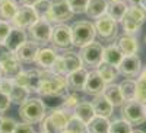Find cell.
<instances>
[{
	"label": "cell",
	"mask_w": 146,
	"mask_h": 133,
	"mask_svg": "<svg viewBox=\"0 0 146 133\" xmlns=\"http://www.w3.org/2000/svg\"><path fill=\"white\" fill-rule=\"evenodd\" d=\"M146 21V10L142 6H129L126 15L121 19V25L126 34L135 35L140 31V27Z\"/></svg>",
	"instance_id": "obj_4"
},
{
	"label": "cell",
	"mask_w": 146,
	"mask_h": 133,
	"mask_svg": "<svg viewBox=\"0 0 146 133\" xmlns=\"http://www.w3.org/2000/svg\"><path fill=\"white\" fill-rule=\"evenodd\" d=\"M73 16V12L66 0H51L50 10L45 15V19L50 23H64Z\"/></svg>",
	"instance_id": "obj_7"
},
{
	"label": "cell",
	"mask_w": 146,
	"mask_h": 133,
	"mask_svg": "<svg viewBox=\"0 0 146 133\" xmlns=\"http://www.w3.org/2000/svg\"><path fill=\"white\" fill-rule=\"evenodd\" d=\"M102 53H104L102 44L98 41H92V43H89L80 48L79 56H80V60L85 66L96 69L102 63Z\"/></svg>",
	"instance_id": "obj_6"
},
{
	"label": "cell",
	"mask_w": 146,
	"mask_h": 133,
	"mask_svg": "<svg viewBox=\"0 0 146 133\" xmlns=\"http://www.w3.org/2000/svg\"><path fill=\"white\" fill-rule=\"evenodd\" d=\"M54 75H66V67H64V62L62 56H57V59L54 60V63L51 65V67L48 69Z\"/></svg>",
	"instance_id": "obj_41"
},
{
	"label": "cell",
	"mask_w": 146,
	"mask_h": 133,
	"mask_svg": "<svg viewBox=\"0 0 146 133\" xmlns=\"http://www.w3.org/2000/svg\"><path fill=\"white\" fill-rule=\"evenodd\" d=\"M104 96L111 102L114 107H121L124 104V98H123V95H121L120 92V88L118 85H114V83H108V85L105 86V89L102 91Z\"/></svg>",
	"instance_id": "obj_27"
},
{
	"label": "cell",
	"mask_w": 146,
	"mask_h": 133,
	"mask_svg": "<svg viewBox=\"0 0 146 133\" xmlns=\"http://www.w3.org/2000/svg\"><path fill=\"white\" fill-rule=\"evenodd\" d=\"M40 127H41V133H63L53 122L51 118L48 117L47 114L44 116V118L40 122Z\"/></svg>",
	"instance_id": "obj_37"
},
{
	"label": "cell",
	"mask_w": 146,
	"mask_h": 133,
	"mask_svg": "<svg viewBox=\"0 0 146 133\" xmlns=\"http://www.w3.org/2000/svg\"><path fill=\"white\" fill-rule=\"evenodd\" d=\"M18 113H19V117L22 122L35 124V123H40L44 118V116L47 114V110H45V104L42 100H40V98L29 100L28 98L23 104L19 105Z\"/></svg>",
	"instance_id": "obj_2"
},
{
	"label": "cell",
	"mask_w": 146,
	"mask_h": 133,
	"mask_svg": "<svg viewBox=\"0 0 146 133\" xmlns=\"http://www.w3.org/2000/svg\"><path fill=\"white\" fill-rule=\"evenodd\" d=\"M137 101L146 107V67L140 70L137 78Z\"/></svg>",
	"instance_id": "obj_34"
},
{
	"label": "cell",
	"mask_w": 146,
	"mask_h": 133,
	"mask_svg": "<svg viewBox=\"0 0 146 133\" xmlns=\"http://www.w3.org/2000/svg\"><path fill=\"white\" fill-rule=\"evenodd\" d=\"M105 86H107V83L102 80L100 73L96 72V69H92L91 72H88V78H86V82H85V86H83L85 94L92 95V96L98 95V94H102Z\"/></svg>",
	"instance_id": "obj_15"
},
{
	"label": "cell",
	"mask_w": 146,
	"mask_h": 133,
	"mask_svg": "<svg viewBox=\"0 0 146 133\" xmlns=\"http://www.w3.org/2000/svg\"><path fill=\"white\" fill-rule=\"evenodd\" d=\"M140 6H142V7H143V9L146 10V0H142V3H140Z\"/></svg>",
	"instance_id": "obj_49"
},
{
	"label": "cell",
	"mask_w": 146,
	"mask_h": 133,
	"mask_svg": "<svg viewBox=\"0 0 146 133\" xmlns=\"http://www.w3.org/2000/svg\"><path fill=\"white\" fill-rule=\"evenodd\" d=\"M63 62H64V67H66V75L70 73V72H75L80 67H83V63L80 60V56L78 53L73 51H66L63 56Z\"/></svg>",
	"instance_id": "obj_31"
},
{
	"label": "cell",
	"mask_w": 146,
	"mask_h": 133,
	"mask_svg": "<svg viewBox=\"0 0 146 133\" xmlns=\"http://www.w3.org/2000/svg\"><path fill=\"white\" fill-rule=\"evenodd\" d=\"M13 133H35V129L32 127V124L22 122V123H18L16 124Z\"/></svg>",
	"instance_id": "obj_45"
},
{
	"label": "cell",
	"mask_w": 146,
	"mask_h": 133,
	"mask_svg": "<svg viewBox=\"0 0 146 133\" xmlns=\"http://www.w3.org/2000/svg\"><path fill=\"white\" fill-rule=\"evenodd\" d=\"M124 54L121 53V50L115 45V44H111L104 48V53H102V62L105 63H110V65H114L118 67V65L121 63Z\"/></svg>",
	"instance_id": "obj_23"
},
{
	"label": "cell",
	"mask_w": 146,
	"mask_h": 133,
	"mask_svg": "<svg viewBox=\"0 0 146 133\" xmlns=\"http://www.w3.org/2000/svg\"><path fill=\"white\" fill-rule=\"evenodd\" d=\"M13 85H15L13 79H9V78H2V79H0V91L7 94V95L12 91V86H13Z\"/></svg>",
	"instance_id": "obj_43"
},
{
	"label": "cell",
	"mask_w": 146,
	"mask_h": 133,
	"mask_svg": "<svg viewBox=\"0 0 146 133\" xmlns=\"http://www.w3.org/2000/svg\"><path fill=\"white\" fill-rule=\"evenodd\" d=\"M67 5L70 6V10L73 12V15H80L86 12V6L89 0H66Z\"/></svg>",
	"instance_id": "obj_38"
},
{
	"label": "cell",
	"mask_w": 146,
	"mask_h": 133,
	"mask_svg": "<svg viewBox=\"0 0 146 133\" xmlns=\"http://www.w3.org/2000/svg\"><path fill=\"white\" fill-rule=\"evenodd\" d=\"M0 123H2V117H0Z\"/></svg>",
	"instance_id": "obj_53"
},
{
	"label": "cell",
	"mask_w": 146,
	"mask_h": 133,
	"mask_svg": "<svg viewBox=\"0 0 146 133\" xmlns=\"http://www.w3.org/2000/svg\"><path fill=\"white\" fill-rule=\"evenodd\" d=\"M12 29V25H10V22H6V21H2L0 19V43H3L6 40V37L9 35Z\"/></svg>",
	"instance_id": "obj_42"
},
{
	"label": "cell",
	"mask_w": 146,
	"mask_h": 133,
	"mask_svg": "<svg viewBox=\"0 0 146 133\" xmlns=\"http://www.w3.org/2000/svg\"><path fill=\"white\" fill-rule=\"evenodd\" d=\"M29 94L31 92L25 86H21V85H18V83H15V85L12 86V91L9 92V98H10V101L13 104L21 105V104H23L29 98Z\"/></svg>",
	"instance_id": "obj_32"
},
{
	"label": "cell",
	"mask_w": 146,
	"mask_h": 133,
	"mask_svg": "<svg viewBox=\"0 0 146 133\" xmlns=\"http://www.w3.org/2000/svg\"><path fill=\"white\" fill-rule=\"evenodd\" d=\"M69 92L64 75H54L50 70H42V80L38 89V95L63 98Z\"/></svg>",
	"instance_id": "obj_1"
},
{
	"label": "cell",
	"mask_w": 146,
	"mask_h": 133,
	"mask_svg": "<svg viewBox=\"0 0 146 133\" xmlns=\"http://www.w3.org/2000/svg\"><path fill=\"white\" fill-rule=\"evenodd\" d=\"M40 50V44H36L32 40H27L18 50L15 51V56L21 60L22 63H31L35 60V56Z\"/></svg>",
	"instance_id": "obj_17"
},
{
	"label": "cell",
	"mask_w": 146,
	"mask_h": 133,
	"mask_svg": "<svg viewBox=\"0 0 146 133\" xmlns=\"http://www.w3.org/2000/svg\"><path fill=\"white\" fill-rule=\"evenodd\" d=\"M29 37L32 41L36 44H48L51 41V34H53V25L47 19H38L34 22L32 25L28 28Z\"/></svg>",
	"instance_id": "obj_8"
},
{
	"label": "cell",
	"mask_w": 146,
	"mask_h": 133,
	"mask_svg": "<svg viewBox=\"0 0 146 133\" xmlns=\"http://www.w3.org/2000/svg\"><path fill=\"white\" fill-rule=\"evenodd\" d=\"M142 70V60L137 54L124 56L121 63L118 65V72L123 73L126 78H136Z\"/></svg>",
	"instance_id": "obj_13"
},
{
	"label": "cell",
	"mask_w": 146,
	"mask_h": 133,
	"mask_svg": "<svg viewBox=\"0 0 146 133\" xmlns=\"http://www.w3.org/2000/svg\"><path fill=\"white\" fill-rule=\"evenodd\" d=\"M96 72L100 73V76L102 78V80L107 83H113L115 79H117V76H118V67L117 66H114V65H110V63H105V62H102L98 67H96Z\"/></svg>",
	"instance_id": "obj_26"
},
{
	"label": "cell",
	"mask_w": 146,
	"mask_h": 133,
	"mask_svg": "<svg viewBox=\"0 0 146 133\" xmlns=\"http://www.w3.org/2000/svg\"><path fill=\"white\" fill-rule=\"evenodd\" d=\"M72 29V45L82 48L86 44L92 43L96 37L95 25L89 21H76L70 27Z\"/></svg>",
	"instance_id": "obj_3"
},
{
	"label": "cell",
	"mask_w": 146,
	"mask_h": 133,
	"mask_svg": "<svg viewBox=\"0 0 146 133\" xmlns=\"http://www.w3.org/2000/svg\"><path fill=\"white\" fill-rule=\"evenodd\" d=\"M22 70H23L22 62L15 54H10L7 59H5L3 62L0 63V76L2 78L15 79Z\"/></svg>",
	"instance_id": "obj_14"
},
{
	"label": "cell",
	"mask_w": 146,
	"mask_h": 133,
	"mask_svg": "<svg viewBox=\"0 0 146 133\" xmlns=\"http://www.w3.org/2000/svg\"><path fill=\"white\" fill-rule=\"evenodd\" d=\"M127 3H129V6H140L142 0H127Z\"/></svg>",
	"instance_id": "obj_48"
},
{
	"label": "cell",
	"mask_w": 146,
	"mask_h": 133,
	"mask_svg": "<svg viewBox=\"0 0 146 133\" xmlns=\"http://www.w3.org/2000/svg\"><path fill=\"white\" fill-rule=\"evenodd\" d=\"M94 25H95L96 35H100V37L104 38L105 41H113V40L117 38V34H118L117 22L111 16H108L107 13H104L98 19H95Z\"/></svg>",
	"instance_id": "obj_10"
},
{
	"label": "cell",
	"mask_w": 146,
	"mask_h": 133,
	"mask_svg": "<svg viewBox=\"0 0 146 133\" xmlns=\"http://www.w3.org/2000/svg\"><path fill=\"white\" fill-rule=\"evenodd\" d=\"M28 40V35L25 32V29L22 28H16V27H12L9 35L6 37V40L3 41V44L9 48V50L15 54V51L18 50V48L25 43Z\"/></svg>",
	"instance_id": "obj_18"
},
{
	"label": "cell",
	"mask_w": 146,
	"mask_h": 133,
	"mask_svg": "<svg viewBox=\"0 0 146 133\" xmlns=\"http://www.w3.org/2000/svg\"><path fill=\"white\" fill-rule=\"evenodd\" d=\"M38 2H41V0H18L19 5H22V6H29V7H34Z\"/></svg>",
	"instance_id": "obj_47"
},
{
	"label": "cell",
	"mask_w": 146,
	"mask_h": 133,
	"mask_svg": "<svg viewBox=\"0 0 146 133\" xmlns=\"http://www.w3.org/2000/svg\"><path fill=\"white\" fill-rule=\"evenodd\" d=\"M73 114H75L78 118H80L83 123H89L91 120L95 117V111H94V107H92V102H88V101H80L76 108L73 110Z\"/></svg>",
	"instance_id": "obj_24"
},
{
	"label": "cell",
	"mask_w": 146,
	"mask_h": 133,
	"mask_svg": "<svg viewBox=\"0 0 146 133\" xmlns=\"http://www.w3.org/2000/svg\"><path fill=\"white\" fill-rule=\"evenodd\" d=\"M54 47L58 48H69L72 47V29L66 23H56L53 27L51 41Z\"/></svg>",
	"instance_id": "obj_12"
},
{
	"label": "cell",
	"mask_w": 146,
	"mask_h": 133,
	"mask_svg": "<svg viewBox=\"0 0 146 133\" xmlns=\"http://www.w3.org/2000/svg\"><path fill=\"white\" fill-rule=\"evenodd\" d=\"M108 2L111 3V2H121V0H108Z\"/></svg>",
	"instance_id": "obj_51"
},
{
	"label": "cell",
	"mask_w": 146,
	"mask_h": 133,
	"mask_svg": "<svg viewBox=\"0 0 146 133\" xmlns=\"http://www.w3.org/2000/svg\"><path fill=\"white\" fill-rule=\"evenodd\" d=\"M110 120L107 117H101V116H95L91 122L86 124L88 133H108L110 130Z\"/></svg>",
	"instance_id": "obj_29"
},
{
	"label": "cell",
	"mask_w": 146,
	"mask_h": 133,
	"mask_svg": "<svg viewBox=\"0 0 146 133\" xmlns=\"http://www.w3.org/2000/svg\"><path fill=\"white\" fill-rule=\"evenodd\" d=\"M18 122L12 117H2V123H0V133H13Z\"/></svg>",
	"instance_id": "obj_39"
},
{
	"label": "cell",
	"mask_w": 146,
	"mask_h": 133,
	"mask_svg": "<svg viewBox=\"0 0 146 133\" xmlns=\"http://www.w3.org/2000/svg\"><path fill=\"white\" fill-rule=\"evenodd\" d=\"M127 7L129 5L126 2H111V3H108V7H107V15L108 16H111L117 23L123 19V16L126 15V12H127Z\"/></svg>",
	"instance_id": "obj_30"
},
{
	"label": "cell",
	"mask_w": 146,
	"mask_h": 133,
	"mask_svg": "<svg viewBox=\"0 0 146 133\" xmlns=\"http://www.w3.org/2000/svg\"><path fill=\"white\" fill-rule=\"evenodd\" d=\"M115 45L121 50L124 56H131V54H136L137 50H139V43H137V38L135 35H130V34H124L118 37Z\"/></svg>",
	"instance_id": "obj_21"
},
{
	"label": "cell",
	"mask_w": 146,
	"mask_h": 133,
	"mask_svg": "<svg viewBox=\"0 0 146 133\" xmlns=\"http://www.w3.org/2000/svg\"><path fill=\"white\" fill-rule=\"evenodd\" d=\"M64 133H88L86 123H83L80 118H78L75 114H72L64 127Z\"/></svg>",
	"instance_id": "obj_33"
},
{
	"label": "cell",
	"mask_w": 146,
	"mask_h": 133,
	"mask_svg": "<svg viewBox=\"0 0 146 133\" xmlns=\"http://www.w3.org/2000/svg\"><path fill=\"white\" fill-rule=\"evenodd\" d=\"M92 107H94L95 116H101V117H107V118L111 117L113 116V111H114V105L105 98L104 94L94 95Z\"/></svg>",
	"instance_id": "obj_19"
},
{
	"label": "cell",
	"mask_w": 146,
	"mask_h": 133,
	"mask_svg": "<svg viewBox=\"0 0 146 133\" xmlns=\"http://www.w3.org/2000/svg\"><path fill=\"white\" fill-rule=\"evenodd\" d=\"M0 79H2V76H0Z\"/></svg>",
	"instance_id": "obj_54"
},
{
	"label": "cell",
	"mask_w": 146,
	"mask_h": 133,
	"mask_svg": "<svg viewBox=\"0 0 146 133\" xmlns=\"http://www.w3.org/2000/svg\"><path fill=\"white\" fill-rule=\"evenodd\" d=\"M41 80H42V70H40V69L22 70L13 79L15 83H18L21 86H25L29 92H35V94H38Z\"/></svg>",
	"instance_id": "obj_9"
},
{
	"label": "cell",
	"mask_w": 146,
	"mask_h": 133,
	"mask_svg": "<svg viewBox=\"0 0 146 133\" xmlns=\"http://www.w3.org/2000/svg\"><path fill=\"white\" fill-rule=\"evenodd\" d=\"M10 104H12V101H10V98H9V95L0 91V114L5 113L6 110H9Z\"/></svg>",
	"instance_id": "obj_44"
},
{
	"label": "cell",
	"mask_w": 146,
	"mask_h": 133,
	"mask_svg": "<svg viewBox=\"0 0 146 133\" xmlns=\"http://www.w3.org/2000/svg\"><path fill=\"white\" fill-rule=\"evenodd\" d=\"M57 53H56V50L54 48H50V47H45V48H40L38 50V53H36V56H35V65L38 66V67H41V69H44V70H48L51 67V65L54 63V60L57 59Z\"/></svg>",
	"instance_id": "obj_20"
},
{
	"label": "cell",
	"mask_w": 146,
	"mask_h": 133,
	"mask_svg": "<svg viewBox=\"0 0 146 133\" xmlns=\"http://www.w3.org/2000/svg\"><path fill=\"white\" fill-rule=\"evenodd\" d=\"M107 7H108L107 0H89L85 13H86L91 19H98L100 16L107 13Z\"/></svg>",
	"instance_id": "obj_25"
},
{
	"label": "cell",
	"mask_w": 146,
	"mask_h": 133,
	"mask_svg": "<svg viewBox=\"0 0 146 133\" xmlns=\"http://www.w3.org/2000/svg\"><path fill=\"white\" fill-rule=\"evenodd\" d=\"M131 133H146V132H143V130H133Z\"/></svg>",
	"instance_id": "obj_50"
},
{
	"label": "cell",
	"mask_w": 146,
	"mask_h": 133,
	"mask_svg": "<svg viewBox=\"0 0 146 133\" xmlns=\"http://www.w3.org/2000/svg\"><path fill=\"white\" fill-rule=\"evenodd\" d=\"M88 78V70L85 67H80L75 72H70L66 75V82H67V88L70 92H80L83 91L85 82Z\"/></svg>",
	"instance_id": "obj_16"
},
{
	"label": "cell",
	"mask_w": 146,
	"mask_h": 133,
	"mask_svg": "<svg viewBox=\"0 0 146 133\" xmlns=\"http://www.w3.org/2000/svg\"><path fill=\"white\" fill-rule=\"evenodd\" d=\"M120 92L123 95L124 101H131L137 98V80L133 78H127L118 85Z\"/></svg>",
	"instance_id": "obj_22"
},
{
	"label": "cell",
	"mask_w": 146,
	"mask_h": 133,
	"mask_svg": "<svg viewBox=\"0 0 146 133\" xmlns=\"http://www.w3.org/2000/svg\"><path fill=\"white\" fill-rule=\"evenodd\" d=\"M143 41H145V45H146V34H145V38H143Z\"/></svg>",
	"instance_id": "obj_52"
},
{
	"label": "cell",
	"mask_w": 146,
	"mask_h": 133,
	"mask_svg": "<svg viewBox=\"0 0 146 133\" xmlns=\"http://www.w3.org/2000/svg\"><path fill=\"white\" fill-rule=\"evenodd\" d=\"M0 2H2V0H0Z\"/></svg>",
	"instance_id": "obj_55"
},
{
	"label": "cell",
	"mask_w": 146,
	"mask_h": 133,
	"mask_svg": "<svg viewBox=\"0 0 146 133\" xmlns=\"http://www.w3.org/2000/svg\"><path fill=\"white\" fill-rule=\"evenodd\" d=\"M63 102H62V108L63 110H66V111H73L76 108V105L80 102V100L78 98V95L75 94V92H67L64 96H63Z\"/></svg>",
	"instance_id": "obj_36"
},
{
	"label": "cell",
	"mask_w": 146,
	"mask_h": 133,
	"mask_svg": "<svg viewBox=\"0 0 146 133\" xmlns=\"http://www.w3.org/2000/svg\"><path fill=\"white\" fill-rule=\"evenodd\" d=\"M10 54H13V53H12L3 43H0V63H2L5 59H7Z\"/></svg>",
	"instance_id": "obj_46"
},
{
	"label": "cell",
	"mask_w": 146,
	"mask_h": 133,
	"mask_svg": "<svg viewBox=\"0 0 146 133\" xmlns=\"http://www.w3.org/2000/svg\"><path fill=\"white\" fill-rule=\"evenodd\" d=\"M50 5H51V0H41V2H38V3L34 6L36 15H38V18L45 19V15L48 13V10H50Z\"/></svg>",
	"instance_id": "obj_40"
},
{
	"label": "cell",
	"mask_w": 146,
	"mask_h": 133,
	"mask_svg": "<svg viewBox=\"0 0 146 133\" xmlns=\"http://www.w3.org/2000/svg\"><path fill=\"white\" fill-rule=\"evenodd\" d=\"M38 19H40V18H38V15H36V12H35L34 7L19 5L16 15H15L13 19H12L10 23H12V27H16V28L25 29V28H29L32 23L36 22Z\"/></svg>",
	"instance_id": "obj_11"
},
{
	"label": "cell",
	"mask_w": 146,
	"mask_h": 133,
	"mask_svg": "<svg viewBox=\"0 0 146 133\" xmlns=\"http://www.w3.org/2000/svg\"><path fill=\"white\" fill-rule=\"evenodd\" d=\"M18 7L19 5L15 0H2L0 2V19L6 22H12V19L15 18L18 12Z\"/></svg>",
	"instance_id": "obj_28"
},
{
	"label": "cell",
	"mask_w": 146,
	"mask_h": 133,
	"mask_svg": "<svg viewBox=\"0 0 146 133\" xmlns=\"http://www.w3.org/2000/svg\"><path fill=\"white\" fill-rule=\"evenodd\" d=\"M131 132H133L131 124L127 123L124 118H118V120H114V122L110 123L108 133H131Z\"/></svg>",
	"instance_id": "obj_35"
},
{
	"label": "cell",
	"mask_w": 146,
	"mask_h": 133,
	"mask_svg": "<svg viewBox=\"0 0 146 133\" xmlns=\"http://www.w3.org/2000/svg\"><path fill=\"white\" fill-rule=\"evenodd\" d=\"M121 118H124L131 126L143 124L146 122V107L137 100L124 101L121 105Z\"/></svg>",
	"instance_id": "obj_5"
}]
</instances>
